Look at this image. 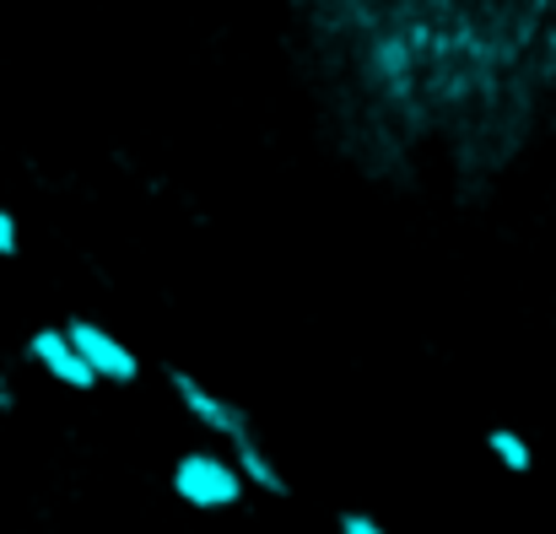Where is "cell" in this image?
<instances>
[{
    "label": "cell",
    "instance_id": "cell-8",
    "mask_svg": "<svg viewBox=\"0 0 556 534\" xmlns=\"http://www.w3.org/2000/svg\"><path fill=\"white\" fill-rule=\"evenodd\" d=\"M16 249H22V227H16V216L0 205V259H11Z\"/></svg>",
    "mask_w": 556,
    "mask_h": 534
},
{
    "label": "cell",
    "instance_id": "cell-1",
    "mask_svg": "<svg viewBox=\"0 0 556 534\" xmlns=\"http://www.w3.org/2000/svg\"><path fill=\"white\" fill-rule=\"evenodd\" d=\"M174 497L185 508H194V513H227V508H238L249 497V486H243V475H238V465L227 454L189 448L174 465Z\"/></svg>",
    "mask_w": 556,
    "mask_h": 534
},
{
    "label": "cell",
    "instance_id": "cell-4",
    "mask_svg": "<svg viewBox=\"0 0 556 534\" xmlns=\"http://www.w3.org/2000/svg\"><path fill=\"white\" fill-rule=\"evenodd\" d=\"M27 361L49 378V383H60V389H76V394H87V389H98V372L81 361V352L71 346V335L54 325V330H33L27 335Z\"/></svg>",
    "mask_w": 556,
    "mask_h": 534
},
{
    "label": "cell",
    "instance_id": "cell-7",
    "mask_svg": "<svg viewBox=\"0 0 556 534\" xmlns=\"http://www.w3.org/2000/svg\"><path fill=\"white\" fill-rule=\"evenodd\" d=\"M336 534H389V530H383L372 513H341V519H336Z\"/></svg>",
    "mask_w": 556,
    "mask_h": 534
},
{
    "label": "cell",
    "instance_id": "cell-5",
    "mask_svg": "<svg viewBox=\"0 0 556 534\" xmlns=\"http://www.w3.org/2000/svg\"><path fill=\"white\" fill-rule=\"evenodd\" d=\"M227 459L238 465V475H243V486L249 492H265V497H292V481H287V470L270 459V448L260 443V432H243V437H227Z\"/></svg>",
    "mask_w": 556,
    "mask_h": 534
},
{
    "label": "cell",
    "instance_id": "cell-3",
    "mask_svg": "<svg viewBox=\"0 0 556 534\" xmlns=\"http://www.w3.org/2000/svg\"><path fill=\"white\" fill-rule=\"evenodd\" d=\"M168 383H174V394H179L185 416L189 421H200L205 432H216V437H243V432H254V416H249L238 399H227V394H216L211 383H200L194 372L168 367Z\"/></svg>",
    "mask_w": 556,
    "mask_h": 534
},
{
    "label": "cell",
    "instance_id": "cell-6",
    "mask_svg": "<svg viewBox=\"0 0 556 534\" xmlns=\"http://www.w3.org/2000/svg\"><path fill=\"white\" fill-rule=\"evenodd\" d=\"M486 454H492L508 475H530V470H535V448H530V437L514 432V427H492V432H486Z\"/></svg>",
    "mask_w": 556,
    "mask_h": 534
},
{
    "label": "cell",
    "instance_id": "cell-9",
    "mask_svg": "<svg viewBox=\"0 0 556 534\" xmlns=\"http://www.w3.org/2000/svg\"><path fill=\"white\" fill-rule=\"evenodd\" d=\"M16 405V394H11V383H5V372H0V410H11Z\"/></svg>",
    "mask_w": 556,
    "mask_h": 534
},
{
    "label": "cell",
    "instance_id": "cell-2",
    "mask_svg": "<svg viewBox=\"0 0 556 534\" xmlns=\"http://www.w3.org/2000/svg\"><path fill=\"white\" fill-rule=\"evenodd\" d=\"M60 330L71 335V346L81 352V361L98 372V383H119V389H130V383L141 378V356L130 352L114 330H103L98 319H81V314H76V319H65Z\"/></svg>",
    "mask_w": 556,
    "mask_h": 534
}]
</instances>
